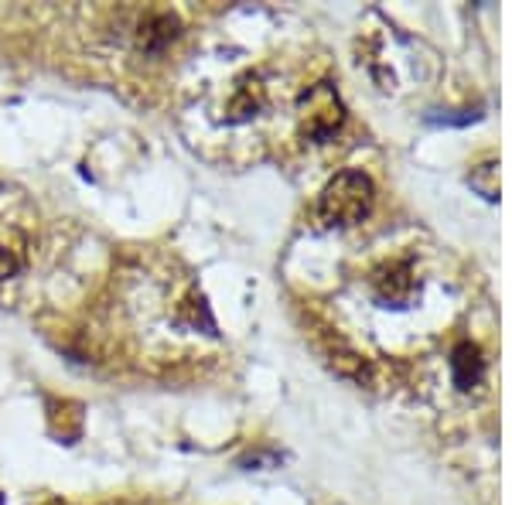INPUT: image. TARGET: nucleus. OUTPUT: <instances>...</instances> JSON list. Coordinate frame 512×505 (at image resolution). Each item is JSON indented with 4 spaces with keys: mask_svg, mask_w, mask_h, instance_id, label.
<instances>
[{
    "mask_svg": "<svg viewBox=\"0 0 512 505\" xmlns=\"http://www.w3.org/2000/svg\"><path fill=\"white\" fill-rule=\"evenodd\" d=\"M451 369H454V379H458V386L468 389L478 376H482V359L475 355L472 345H461V349L454 352V359H451Z\"/></svg>",
    "mask_w": 512,
    "mask_h": 505,
    "instance_id": "5",
    "label": "nucleus"
},
{
    "mask_svg": "<svg viewBox=\"0 0 512 505\" xmlns=\"http://www.w3.org/2000/svg\"><path fill=\"white\" fill-rule=\"evenodd\" d=\"M178 35V21L171 14H154L151 21L140 28V45L144 48H161Z\"/></svg>",
    "mask_w": 512,
    "mask_h": 505,
    "instance_id": "4",
    "label": "nucleus"
},
{
    "mask_svg": "<svg viewBox=\"0 0 512 505\" xmlns=\"http://www.w3.org/2000/svg\"><path fill=\"white\" fill-rule=\"evenodd\" d=\"M301 117H304V134L308 137H332L338 127H342V99L328 82H318L311 93H304L301 99Z\"/></svg>",
    "mask_w": 512,
    "mask_h": 505,
    "instance_id": "2",
    "label": "nucleus"
},
{
    "mask_svg": "<svg viewBox=\"0 0 512 505\" xmlns=\"http://www.w3.org/2000/svg\"><path fill=\"white\" fill-rule=\"evenodd\" d=\"M28 236L21 233L18 226H7L0 222V280L14 277L28 267Z\"/></svg>",
    "mask_w": 512,
    "mask_h": 505,
    "instance_id": "3",
    "label": "nucleus"
},
{
    "mask_svg": "<svg viewBox=\"0 0 512 505\" xmlns=\"http://www.w3.org/2000/svg\"><path fill=\"white\" fill-rule=\"evenodd\" d=\"M373 198L376 188L369 175H362V171H342L318 195V219L325 226H352V222L366 219L369 209H373Z\"/></svg>",
    "mask_w": 512,
    "mask_h": 505,
    "instance_id": "1",
    "label": "nucleus"
}]
</instances>
